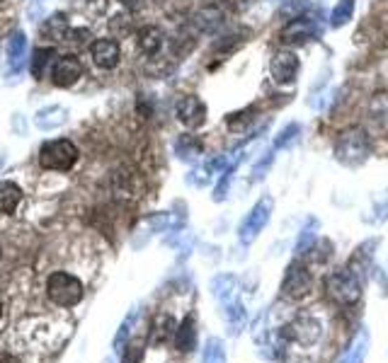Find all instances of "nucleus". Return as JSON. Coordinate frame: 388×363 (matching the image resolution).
Listing matches in <instances>:
<instances>
[{"mask_svg":"<svg viewBox=\"0 0 388 363\" xmlns=\"http://www.w3.org/2000/svg\"><path fill=\"white\" fill-rule=\"evenodd\" d=\"M371 150V141L361 126H347L335 138V157L342 165H359L366 160Z\"/></svg>","mask_w":388,"mask_h":363,"instance_id":"obj_1","label":"nucleus"},{"mask_svg":"<svg viewBox=\"0 0 388 363\" xmlns=\"http://www.w3.org/2000/svg\"><path fill=\"white\" fill-rule=\"evenodd\" d=\"M46 296H49L56 305H61V308H73V305H78L83 301L85 288H83L81 278H76L73 273L54 271L46 278Z\"/></svg>","mask_w":388,"mask_h":363,"instance_id":"obj_2","label":"nucleus"},{"mask_svg":"<svg viewBox=\"0 0 388 363\" xmlns=\"http://www.w3.org/2000/svg\"><path fill=\"white\" fill-rule=\"evenodd\" d=\"M325 291L338 305H356L361 298V278L349 266L335 269L325 281Z\"/></svg>","mask_w":388,"mask_h":363,"instance_id":"obj_3","label":"nucleus"},{"mask_svg":"<svg viewBox=\"0 0 388 363\" xmlns=\"http://www.w3.org/2000/svg\"><path fill=\"white\" fill-rule=\"evenodd\" d=\"M78 155H81V152H78L73 141H68V138L46 141L39 148V165L44 167V170L66 172L78 162Z\"/></svg>","mask_w":388,"mask_h":363,"instance_id":"obj_4","label":"nucleus"},{"mask_svg":"<svg viewBox=\"0 0 388 363\" xmlns=\"http://www.w3.org/2000/svg\"><path fill=\"white\" fill-rule=\"evenodd\" d=\"M272 206H275V201H272L270 197H262L260 201L250 208V213L245 215V220L240 223V228H238L240 242L250 245V242H253L262 230H265V225L270 223V218H272Z\"/></svg>","mask_w":388,"mask_h":363,"instance_id":"obj_5","label":"nucleus"},{"mask_svg":"<svg viewBox=\"0 0 388 363\" xmlns=\"http://www.w3.org/2000/svg\"><path fill=\"white\" fill-rule=\"evenodd\" d=\"M311 288H313L311 271H308L303 264H298V262H293L284 273L282 293H284L289 301H301V298H306L308 293H311Z\"/></svg>","mask_w":388,"mask_h":363,"instance_id":"obj_6","label":"nucleus"},{"mask_svg":"<svg viewBox=\"0 0 388 363\" xmlns=\"http://www.w3.org/2000/svg\"><path fill=\"white\" fill-rule=\"evenodd\" d=\"M286 336H289L291 341H296V344L301 346H313L318 339H321L323 334V325L318 322L313 315H301V318H296L293 322L286 327Z\"/></svg>","mask_w":388,"mask_h":363,"instance_id":"obj_7","label":"nucleus"},{"mask_svg":"<svg viewBox=\"0 0 388 363\" xmlns=\"http://www.w3.org/2000/svg\"><path fill=\"white\" fill-rule=\"evenodd\" d=\"M175 114H177V121L185 124L187 129H199L207 121V104L197 94H185V97L177 99Z\"/></svg>","mask_w":388,"mask_h":363,"instance_id":"obj_8","label":"nucleus"},{"mask_svg":"<svg viewBox=\"0 0 388 363\" xmlns=\"http://www.w3.org/2000/svg\"><path fill=\"white\" fill-rule=\"evenodd\" d=\"M83 76V63L76 54H66L59 56L51 68V80H54L56 87H71L81 80Z\"/></svg>","mask_w":388,"mask_h":363,"instance_id":"obj_9","label":"nucleus"},{"mask_svg":"<svg viewBox=\"0 0 388 363\" xmlns=\"http://www.w3.org/2000/svg\"><path fill=\"white\" fill-rule=\"evenodd\" d=\"M321 34V27H318L316 20L311 17H296V20H289L282 29V41L284 44H306V41L316 39Z\"/></svg>","mask_w":388,"mask_h":363,"instance_id":"obj_10","label":"nucleus"},{"mask_svg":"<svg viewBox=\"0 0 388 363\" xmlns=\"http://www.w3.org/2000/svg\"><path fill=\"white\" fill-rule=\"evenodd\" d=\"M270 73H272V78H275V83H279V85H291L298 76V56L286 49L277 51L270 61Z\"/></svg>","mask_w":388,"mask_h":363,"instance_id":"obj_11","label":"nucleus"},{"mask_svg":"<svg viewBox=\"0 0 388 363\" xmlns=\"http://www.w3.org/2000/svg\"><path fill=\"white\" fill-rule=\"evenodd\" d=\"M90 56H92V63L102 71H112L117 68L119 59H122V49L114 39H97L90 44Z\"/></svg>","mask_w":388,"mask_h":363,"instance_id":"obj_12","label":"nucleus"},{"mask_svg":"<svg viewBox=\"0 0 388 363\" xmlns=\"http://www.w3.org/2000/svg\"><path fill=\"white\" fill-rule=\"evenodd\" d=\"M25 56H27V34L25 31H13L8 39V66L10 76H18L25 71Z\"/></svg>","mask_w":388,"mask_h":363,"instance_id":"obj_13","label":"nucleus"},{"mask_svg":"<svg viewBox=\"0 0 388 363\" xmlns=\"http://www.w3.org/2000/svg\"><path fill=\"white\" fill-rule=\"evenodd\" d=\"M136 44H139V49L146 56H155L162 49V44H165V31L155 27V24H146L136 34Z\"/></svg>","mask_w":388,"mask_h":363,"instance_id":"obj_14","label":"nucleus"},{"mask_svg":"<svg viewBox=\"0 0 388 363\" xmlns=\"http://www.w3.org/2000/svg\"><path fill=\"white\" fill-rule=\"evenodd\" d=\"M66 121H68V109L59 107V104H51V107H44L34 114V124L41 131H54L59 126H64Z\"/></svg>","mask_w":388,"mask_h":363,"instance_id":"obj_15","label":"nucleus"},{"mask_svg":"<svg viewBox=\"0 0 388 363\" xmlns=\"http://www.w3.org/2000/svg\"><path fill=\"white\" fill-rule=\"evenodd\" d=\"M68 29H71V27H68V17H66V15L64 13H54L49 20H44V24L39 27V34L44 36L46 41H51V44H61Z\"/></svg>","mask_w":388,"mask_h":363,"instance_id":"obj_16","label":"nucleus"},{"mask_svg":"<svg viewBox=\"0 0 388 363\" xmlns=\"http://www.w3.org/2000/svg\"><path fill=\"white\" fill-rule=\"evenodd\" d=\"M56 59H59V51H56L54 46H46V49H36L34 51V56H32V76L36 78V80H41L46 73H51V68H54Z\"/></svg>","mask_w":388,"mask_h":363,"instance_id":"obj_17","label":"nucleus"},{"mask_svg":"<svg viewBox=\"0 0 388 363\" xmlns=\"http://www.w3.org/2000/svg\"><path fill=\"white\" fill-rule=\"evenodd\" d=\"M22 201V189L15 182H0V213H15Z\"/></svg>","mask_w":388,"mask_h":363,"instance_id":"obj_18","label":"nucleus"},{"mask_svg":"<svg viewBox=\"0 0 388 363\" xmlns=\"http://www.w3.org/2000/svg\"><path fill=\"white\" fill-rule=\"evenodd\" d=\"M194 344H197V327H194V318L190 315V318L182 320V325L175 329V346L180 351H192Z\"/></svg>","mask_w":388,"mask_h":363,"instance_id":"obj_19","label":"nucleus"},{"mask_svg":"<svg viewBox=\"0 0 388 363\" xmlns=\"http://www.w3.org/2000/svg\"><path fill=\"white\" fill-rule=\"evenodd\" d=\"M175 152H177V157H182V160H194V157H199L204 152V145L197 136L185 134L175 141Z\"/></svg>","mask_w":388,"mask_h":363,"instance_id":"obj_20","label":"nucleus"},{"mask_svg":"<svg viewBox=\"0 0 388 363\" xmlns=\"http://www.w3.org/2000/svg\"><path fill=\"white\" fill-rule=\"evenodd\" d=\"M352 15H354V0H338V5L330 13V24L333 27H342V24H347L352 20Z\"/></svg>","mask_w":388,"mask_h":363,"instance_id":"obj_21","label":"nucleus"},{"mask_svg":"<svg viewBox=\"0 0 388 363\" xmlns=\"http://www.w3.org/2000/svg\"><path fill=\"white\" fill-rule=\"evenodd\" d=\"M364 354H366V334H356L340 363H361L364 361Z\"/></svg>","mask_w":388,"mask_h":363,"instance_id":"obj_22","label":"nucleus"},{"mask_svg":"<svg viewBox=\"0 0 388 363\" xmlns=\"http://www.w3.org/2000/svg\"><path fill=\"white\" fill-rule=\"evenodd\" d=\"M371 119L388 131V94H376L371 102Z\"/></svg>","mask_w":388,"mask_h":363,"instance_id":"obj_23","label":"nucleus"},{"mask_svg":"<svg viewBox=\"0 0 388 363\" xmlns=\"http://www.w3.org/2000/svg\"><path fill=\"white\" fill-rule=\"evenodd\" d=\"M90 39H92L90 29L76 27V29H68L66 31V36H64V41H61V44L73 46V49H85V46L90 44Z\"/></svg>","mask_w":388,"mask_h":363,"instance_id":"obj_24","label":"nucleus"},{"mask_svg":"<svg viewBox=\"0 0 388 363\" xmlns=\"http://www.w3.org/2000/svg\"><path fill=\"white\" fill-rule=\"evenodd\" d=\"M316 230H318V220H316V218H311V220H308L306 228L301 230V238H298V242H296V252H298V255H303V252L311 250L313 240L318 238Z\"/></svg>","mask_w":388,"mask_h":363,"instance_id":"obj_25","label":"nucleus"},{"mask_svg":"<svg viewBox=\"0 0 388 363\" xmlns=\"http://www.w3.org/2000/svg\"><path fill=\"white\" fill-rule=\"evenodd\" d=\"M175 334V322H172L170 315H158L153 325V341H165L167 336Z\"/></svg>","mask_w":388,"mask_h":363,"instance_id":"obj_26","label":"nucleus"},{"mask_svg":"<svg viewBox=\"0 0 388 363\" xmlns=\"http://www.w3.org/2000/svg\"><path fill=\"white\" fill-rule=\"evenodd\" d=\"M298 134H301V126L298 124H289L284 126V129L279 131V136L275 138V148H289V145H293L298 141Z\"/></svg>","mask_w":388,"mask_h":363,"instance_id":"obj_27","label":"nucleus"},{"mask_svg":"<svg viewBox=\"0 0 388 363\" xmlns=\"http://www.w3.org/2000/svg\"><path fill=\"white\" fill-rule=\"evenodd\" d=\"M308 8H311V3H308V0H284L279 15L284 20H296V17H301V15L306 13Z\"/></svg>","mask_w":388,"mask_h":363,"instance_id":"obj_28","label":"nucleus"},{"mask_svg":"<svg viewBox=\"0 0 388 363\" xmlns=\"http://www.w3.org/2000/svg\"><path fill=\"white\" fill-rule=\"evenodd\" d=\"M109 31H112L114 36H119V39H124V36L131 34V17L129 15H114L112 20H109Z\"/></svg>","mask_w":388,"mask_h":363,"instance_id":"obj_29","label":"nucleus"},{"mask_svg":"<svg viewBox=\"0 0 388 363\" xmlns=\"http://www.w3.org/2000/svg\"><path fill=\"white\" fill-rule=\"evenodd\" d=\"M119 3L127 10H131V13H139V10H144L148 5V0H119Z\"/></svg>","mask_w":388,"mask_h":363,"instance_id":"obj_30","label":"nucleus"},{"mask_svg":"<svg viewBox=\"0 0 388 363\" xmlns=\"http://www.w3.org/2000/svg\"><path fill=\"white\" fill-rule=\"evenodd\" d=\"M270 165H272V152H267V160H260V165L255 167V180H260V177H262V170H267Z\"/></svg>","mask_w":388,"mask_h":363,"instance_id":"obj_31","label":"nucleus"},{"mask_svg":"<svg viewBox=\"0 0 388 363\" xmlns=\"http://www.w3.org/2000/svg\"><path fill=\"white\" fill-rule=\"evenodd\" d=\"M0 315H3V305H0Z\"/></svg>","mask_w":388,"mask_h":363,"instance_id":"obj_32","label":"nucleus"},{"mask_svg":"<svg viewBox=\"0 0 388 363\" xmlns=\"http://www.w3.org/2000/svg\"><path fill=\"white\" fill-rule=\"evenodd\" d=\"M0 3H3V0H0Z\"/></svg>","mask_w":388,"mask_h":363,"instance_id":"obj_33","label":"nucleus"},{"mask_svg":"<svg viewBox=\"0 0 388 363\" xmlns=\"http://www.w3.org/2000/svg\"><path fill=\"white\" fill-rule=\"evenodd\" d=\"M39 3H41V0H39Z\"/></svg>","mask_w":388,"mask_h":363,"instance_id":"obj_34","label":"nucleus"}]
</instances>
